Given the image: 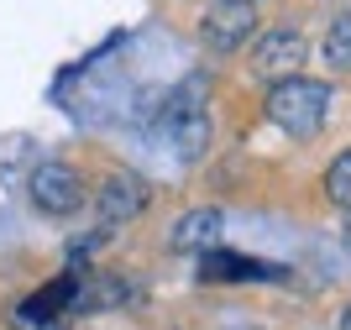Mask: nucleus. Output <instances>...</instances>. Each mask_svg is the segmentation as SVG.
I'll return each mask as SVG.
<instances>
[{
	"mask_svg": "<svg viewBox=\"0 0 351 330\" xmlns=\"http://www.w3.org/2000/svg\"><path fill=\"white\" fill-rule=\"evenodd\" d=\"M147 200H152V189H147L132 168H121V173H110V178L100 184V200L95 204H100L105 226H126V220H136L147 210Z\"/></svg>",
	"mask_w": 351,
	"mask_h": 330,
	"instance_id": "6",
	"label": "nucleus"
},
{
	"mask_svg": "<svg viewBox=\"0 0 351 330\" xmlns=\"http://www.w3.org/2000/svg\"><path fill=\"white\" fill-rule=\"evenodd\" d=\"M341 330H351V304H346V309H341Z\"/></svg>",
	"mask_w": 351,
	"mask_h": 330,
	"instance_id": "12",
	"label": "nucleus"
},
{
	"mask_svg": "<svg viewBox=\"0 0 351 330\" xmlns=\"http://www.w3.org/2000/svg\"><path fill=\"white\" fill-rule=\"evenodd\" d=\"M341 241H346V252H351V215H346V231H341Z\"/></svg>",
	"mask_w": 351,
	"mask_h": 330,
	"instance_id": "13",
	"label": "nucleus"
},
{
	"mask_svg": "<svg viewBox=\"0 0 351 330\" xmlns=\"http://www.w3.org/2000/svg\"><path fill=\"white\" fill-rule=\"evenodd\" d=\"M27 194H32V210H37V215L63 220V215H79V204H84V178H79L69 163L47 158V163L32 168Z\"/></svg>",
	"mask_w": 351,
	"mask_h": 330,
	"instance_id": "3",
	"label": "nucleus"
},
{
	"mask_svg": "<svg viewBox=\"0 0 351 330\" xmlns=\"http://www.w3.org/2000/svg\"><path fill=\"white\" fill-rule=\"evenodd\" d=\"M11 330H63V320L43 315V309H32V304H16V325Z\"/></svg>",
	"mask_w": 351,
	"mask_h": 330,
	"instance_id": "11",
	"label": "nucleus"
},
{
	"mask_svg": "<svg viewBox=\"0 0 351 330\" xmlns=\"http://www.w3.org/2000/svg\"><path fill=\"white\" fill-rule=\"evenodd\" d=\"M252 278H283V268H273V262H257V257H241V252H226V246H215V252H205L199 257V283H252Z\"/></svg>",
	"mask_w": 351,
	"mask_h": 330,
	"instance_id": "8",
	"label": "nucleus"
},
{
	"mask_svg": "<svg viewBox=\"0 0 351 330\" xmlns=\"http://www.w3.org/2000/svg\"><path fill=\"white\" fill-rule=\"evenodd\" d=\"M241 330H263V325H241Z\"/></svg>",
	"mask_w": 351,
	"mask_h": 330,
	"instance_id": "15",
	"label": "nucleus"
},
{
	"mask_svg": "<svg viewBox=\"0 0 351 330\" xmlns=\"http://www.w3.org/2000/svg\"><path fill=\"white\" fill-rule=\"evenodd\" d=\"M257 5H236V0H210L205 21H199V43L210 47V53L231 58L241 53V47L257 43Z\"/></svg>",
	"mask_w": 351,
	"mask_h": 330,
	"instance_id": "5",
	"label": "nucleus"
},
{
	"mask_svg": "<svg viewBox=\"0 0 351 330\" xmlns=\"http://www.w3.org/2000/svg\"><path fill=\"white\" fill-rule=\"evenodd\" d=\"M325 194H330L336 210H346V215H351V147L330 163V173H325Z\"/></svg>",
	"mask_w": 351,
	"mask_h": 330,
	"instance_id": "10",
	"label": "nucleus"
},
{
	"mask_svg": "<svg viewBox=\"0 0 351 330\" xmlns=\"http://www.w3.org/2000/svg\"><path fill=\"white\" fill-rule=\"evenodd\" d=\"M236 5H257V0H236Z\"/></svg>",
	"mask_w": 351,
	"mask_h": 330,
	"instance_id": "14",
	"label": "nucleus"
},
{
	"mask_svg": "<svg viewBox=\"0 0 351 330\" xmlns=\"http://www.w3.org/2000/svg\"><path fill=\"white\" fill-rule=\"evenodd\" d=\"M263 110L283 137L309 142V137H320V126L330 121V84H320V79H283V84H267Z\"/></svg>",
	"mask_w": 351,
	"mask_h": 330,
	"instance_id": "2",
	"label": "nucleus"
},
{
	"mask_svg": "<svg viewBox=\"0 0 351 330\" xmlns=\"http://www.w3.org/2000/svg\"><path fill=\"white\" fill-rule=\"evenodd\" d=\"M309 58V43L299 27H273V32H257V43H252V69H257V79H267V84H283V79H299V69H304Z\"/></svg>",
	"mask_w": 351,
	"mask_h": 330,
	"instance_id": "4",
	"label": "nucleus"
},
{
	"mask_svg": "<svg viewBox=\"0 0 351 330\" xmlns=\"http://www.w3.org/2000/svg\"><path fill=\"white\" fill-rule=\"evenodd\" d=\"M220 231H226V215H220L215 204H194V210H184V215L173 220V252H194V257H205V252H215L220 246Z\"/></svg>",
	"mask_w": 351,
	"mask_h": 330,
	"instance_id": "7",
	"label": "nucleus"
},
{
	"mask_svg": "<svg viewBox=\"0 0 351 330\" xmlns=\"http://www.w3.org/2000/svg\"><path fill=\"white\" fill-rule=\"evenodd\" d=\"M325 63L336 73H351V11H341L325 32Z\"/></svg>",
	"mask_w": 351,
	"mask_h": 330,
	"instance_id": "9",
	"label": "nucleus"
},
{
	"mask_svg": "<svg viewBox=\"0 0 351 330\" xmlns=\"http://www.w3.org/2000/svg\"><path fill=\"white\" fill-rule=\"evenodd\" d=\"M205 100H210V79H205V73H184V79H178V84L158 100L152 137L173 147L178 163H199V158H205V147H210Z\"/></svg>",
	"mask_w": 351,
	"mask_h": 330,
	"instance_id": "1",
	"label": "nucleus"
}]
</instances>
